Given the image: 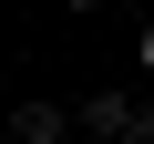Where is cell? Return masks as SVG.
I'll return each instance as SVG.
<instances>
[{
    "mask_svg": "<svg viewBox=\"0 0 154 144\" xmlns=\"http://www.w3.org/2000/svg\"><path fill=\"white\" fill-rule=\"evenodd\" d=\"M72 113H82V134H103V144H154V113L134 93H93V103H72Z\"/></svg>",
    "mask_w": 154,
    "mask_h": 144,
    "instance_id": "obj_1",
    "label": "cell"
},
{
    "mask_svg": "<svg viewBox=\"0 0 154 144\" xmlns=\"http://www.w3.org/2000/svg\"><path fill=\"white\" fill-rule=\"evenodd\" d=\"M72 124H82V113H62V103H41V93H31V103H11V134H21V144H62Z\"/></svg>",
    "mask_w": 154,
    "mask_h": 144,
    "instance_id": "obj_2",
    "label": "cell"
},
{
    "mask_svg": "<svg viewBox=\"0 0 154 144\" xmlns=\"http://www.w3.org/2000/svg\"><path fill=\"white\" fill-rule=\"evenodd\" d=\"M144 83H154V31H144Z\"/></svg>",
    "mask_w": 154,
    "mask_h": 144,
    "instance_id": "obj_3",
    "label": "cell"
},
{
    "mask_svg": "<svg viewBox=\"0 0 154 144\" xmlns=\"http://www.w3.org/2000/svg\"><path fill=\"white\" fill-rule=\"evenodd\" d=\"M62 11H103V0H62Z\"/></svg>",
    "mask_w": 154,
    "mask_h": 144,
    "instance_id": "obj_4",
    "label": "cell"
}]
</instances>
